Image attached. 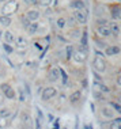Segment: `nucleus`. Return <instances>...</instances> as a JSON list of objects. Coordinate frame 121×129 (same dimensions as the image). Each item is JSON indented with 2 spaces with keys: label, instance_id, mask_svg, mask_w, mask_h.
I'll return each mask as SVG.
<instances>
[{
  "label": "nucleus",
  "instance_id": "nucleus-10",
  "mask_svg": "<svg viewBox=\"0 0 121 129\" xmlns=\"http://www.w3.org/2000/svg\"><path fill=\"white\" fill-rule=\"evenodd\" d=\"M98 34L102 37H109L110 36V29L108 25H103V26H98Z\"/></svg>",
  "mask_w": 121,
  "mask_h": 129
},
{
  "label": "nucleus",
  "instance_id": "nucleus-32",
  "mask_svg": "<svg viewBox=\"0 0 121 129\" xmlns=\"http://www.w3.org/2000/svg\"><path fill=\"white\" fill-rule=\"evenodd\" d=\"M29 22H30V20H29V19H27V18H26V19H25V18H23V26H25V27H27V26H29V25H30V23H29Z\"/></svg>",
  "mask_w": 121,
  "mask_h": 129
},
{
  "label": "nucleus",
  "instance_id": "nucleus-6",
  "mask_svg": "<svg viewBox=\"0 0 121 129\" xmlns=\"http://www.w3.org/2000/svg\"><path fill=\"white\" fill-rule=\"evenodd\" d=\"M14 42H15V46L18 48V49H26L27 46H29V41L26 40L25 37H16L15 40H14Z\"/></svg>",
  "mask_w": 121,
  "mask_h": 129
},
{
  "label": "nucleus",
  "instance_id": "nucleus-35",
  "mask_svg": "<svg viewBox=\"0 0 121 129\" xmlns=\"http://www.w3.org/2000/svg\"><path fill=\"white\" fill-rule=\"evenodd\" d=\"M4 2H7V0H0V3H4Z\"/></svg>",
  "mask_w": 121,
  "mask_h": 129
},
{
  "label": "nucleus",
  "instance_id": "nucleus-14",
  "mask_svg": "<svg viewBox=\"0 0 121 129\" xmlns=\"http://www.w3.org/2000/svg\"><path fill=\"white\" fill-rule=\"evenodd\" d=\"M80 96H82L80 91H75V92H72L71 95H70V102H71V103H76L80 99Z\"/></svg>",
  "mask_w": 121,
  "mask_h": 129
},
{
  "label": "nucleus",
  "instance_id": "nucleus-15",
  "mask_svg": "<svg viewBox=\"0 0 121 129\" xmlns=\"http://www.w3.org/2000/svg\"><path fill=\"white\" fill-rule=\"evenodd\" d=\"M117 53H120V48L118 46H109L106 49V54L108 56H114Z\"/></svg>",
  "mask_w": 121,
  "mask_h": 129
},
{
  "label": "nucleus",
  "instance_id": "nucleus-23",
  "mask_svg": "<svg viewBox=\"0 0 121 129\" xmlns=\"http://www.w3.org/2000/svg\"><path fill=\"white\" fill-rule=\"evenodd\" d=\"M102 114L105 117H108V118H112L113 117V111L110 110V109H108V107H105V109L102 110Z\"/></svg>",
  "mask_w": 121,
  "mask_h": 129
},
{
  "label": "nucleus",
  "instance_id": "nucleus-1",
  "mask_svg": "<svg viewBox=\"0 0 121 129\" xmlns=\"http://www.w3.org/2000/svg\"><path fill=\"white\" fill-rule=\"evenodd\" d=\"M18 8H19V3L16 2V0H10V2H7L6 4L3 6L2 12H3V15L11 16L12 14H15L18 11Z\"/></svg>",
  "mask_w": 121,
  "mask_h": 129
},
{
  "label": "nucleus",
  "instance_id": "nucleus-2",
  "mask_svg": "<svg viewBox=\"0 0 121 129\" xmlns=\"http://www.w3.org/2000/svg\"><path fill=\"white\" fill-rule=\"evenodd\" d=\"M74 18H75V20H76L78 23L84 25V23L87 22V10H86V8L76 10V11L74 12Z\"/></svg>",
  "mask_w": 121,
  "mask_h": 129
},
{
  "label": "nucleus",
  "instance_id": "nucleus-13",
  "mask_svg": "<svg viewBox=\"0 0 121 129\" xmlns=\"http://www.w3.org/2000/svg\"><path fill=\"white\" fill-rule=\"evenodd\" d=\"M120 15H121V7H118V6L112 7V18L113 19H118Z\"/></svg>",
  "mask_w": 121,
  "mask_h": 129
},
{
  "label": "nucleus",
  "instance_id": "nucleus-31",
  "mask_svg": "<svg viewBox=\"0 0 121 129\" xmlns=\"http://www.w3.org/2000/svg\"><path fill=\"white\" fill-rule=\"evenodd\" d=\"M23 2H25L26 4H30V6H33V4H36V3H37V0H23Z\"/></svg>",
  "mask_w": 121,
  "mask_h": 129
},
{
  "label": "nucleus",
  "instance_id": "nucleus-20",
  "mask_svg": "<svg viewBox=\"0 0 121 129\" xmlns=\"http://www.w3.org/2000/svg\"><path fill=\"white\" fill-rule=\"evenodd\" d=\"M11 114V111H10V109H7V107H2L0 109V117H4V118H7Z\"/></svg>",
  "mask_w": 121,
  "mask_h": 129
},
{
  "label": "nucleus",
  "instance_id": "nucleus-22",
  "mask_svg": "<svg viewBox=\"0 0 121 129\" xmlns=\"http://www.w3.org/2000/svg\"><path fill=\"white\" fill-rule=\"evenodd\" d=\"M72 53H74V48L72 46H67V50H65V57L70 60V58H72Z\"/></svg>",
  "mask_w": 121,
  "mask_h": 129
},
{
  "label": "nucleus",
  "instance_id": "nucleus-24",
  "mask_svg": "<svg viewBox=\"0 0 121 129\" xmlns=\"http://www.w3.org/2000/svg\"><path fill=\"white\" fill-rule=\"evenodd\" d=\"M37 3L42 7H49L52 4V0H37Z\"/></svg>",
  "mask_w": 121,
  "mask_h": 129
},
{
  "label": "nucleus",
  "instance_id": "nucleus-4",
  "mask_svg": "<svg viewBox=\"0 0 121 129\" xmlns=\"http://www.w3.org/2000/svg\"><path fill=\"white\" fill-rule=\"evenodd\" d=\"M72 57H74V60L76 62H84L86 60H87V53H86V49H83V48H80L79 50H75L74 53H72Z\"/></svg>",
  "mask_w": 121,
  "mask_h": 129
},
{
  "label": "nucleus",
  "instance_id": "nucleus-34",
  "mask_svg": "<svg viewBox=\"0 0 121 129\" xmlns=\"http://www.w3.org/2000/svg\"><path fill=\"white\" fill-rule=\"evenodd\" d=\"M117 84L121 86V75H118V78H117Z\"/></svg>",
  "mask_w": 121,
  "mask_h": 129
},
{
  "label": "nucleus",
  "instance_id": "nucleus-18",
  "mask_svg": "<svg viewBox=\"0 0 121 129\" xmlns=\"http://www.w3.org/2000/svg\"><path fill=\"white\" fill-rule=\"evenodd\" d=\"M3 37H4L6 42H8V44L14 42V40H15V37H14V34L11 33V31H6V33L3 34Z\"/></svg>",
  "mask_w": 121,
  "mask_h": 129
},
{
  "label": "nucleus",
  "instance_id": "nucleus-25",
  "mask_svg": "<svg viewBox=\"0 0 121 129\" xmlns=\"http://www.w3.org/2000/svg\"><path fill=\"white\" fill-rule=\"evenodd\" d=\"M3 49H4L6 52H7V53H12V52H14V48H11V46H10V44L8 42H6V44H3Z\"/></svg>",
  "mask_w": 121,
  "mask_h": 129
},
{
  "label": "nucleus",
  "instance_id": "nucleus-8",
  "mask_svg": "<svg viewBox=\"0 0 121 129\" xmlns=\"http://www.w3.org/2000/svg\"><path fill=\"white\" fill-rule=\"evenodd\" d=\"M58 75H60V71H58V68H52L50 71H49V75H48V78H49L50 82H57Z\"/></svg>",
  "mask_w": 121,
  "mask_h": 129
},
{
  "label": "nucleus",
  "instance_id": "nucleus-36",
  "mask_svg": "<svg viewBox=\"0 0 121 129\" xmlns=\"http://www.w3.org/2000/svg\"><path fill=\"white\" fill-rule=\"evenodd\" d=\"M0 103H2V94H0Z\"/></svg>",
  "mask_w": 121,
  "mask_h": 129
},
{
  "label": "nucleus",
  "instance_id": "nucleus-17",
  "mask_svg": "<svg viewBox=\"0 0 121 129\" xmlns=\"http://www.w3.org/2000/svg\"><path fill=\"white\" fill-rule=\"evenodd\" d=\"M26 29H27V31H29L30 34H34L37 30H38V23H37V22H32L29 26L26 27Z\"/></svg>",
  "mask_w": 121,
  "mask_h": 129
},
{
  "label": "nucleus",
  "instance_id": "nucleus-5",
  "mask_svg": "<svg viewBox=\"0 0 121 129\" xmlns=\"http://www.w3.org/2000/svg\"><path fill=\"white\" fill-rule=\"evenodd\" d=\"M56 88L54 87H46V88H44V91H42V95H41V98H42V101H49L52 99L54 95H56Z\"/></svg>",
  "mask_w": 121,
  "mask_h": 129
},
{
  "label": "nucleus",
  "instance_id": "nucleus-12",
  "mask_svg": "<svg viewBox=\"0 0 121 129\" xmlns=\"http://www.w3.org/2000/svg\"><path fill=\"white\" fill-rule=\"evenodd\" d=\"M70 7L75 10H80V8H84V3H83V0H72L70 3Z\"/></svg>",
  "mask_w": 121,
  "mask_h": 129
},
{
  "label": "nucleus",
  "instance_id": "nucleus-3",
  "mask_svg": "<svg viewBox=\"0 0 121 129\" xmlns=\"http://www.w3.org/2000/svg\"><path fill=\"white\" fill-rule=\"evenodd\" d=\"M94 68H95V71L97 72H105V69H106V62L105 60L102 58V56H99V54H97V57L94 58Z\"/></svg>",
  "mask_w": 121,
  "mask_h": 129
},
{
  "label": "nucleus",
  "instance_id": "nucleus-21",
  "mask_svg": "<svg viewBox=\"0 0 121 129\" xmlns=\"http://www.w3.org/2000/svg\"><path fill=\"white\" fill-rule=\"evenodd\" d=\"M65 23H67L65 18H58V19H57V27H58V29H64V27H65Z\"/></svg>",
  "mask_w": 121,
  "mask_h": 129
},
{
  "label": "nucleus",
  "instance_id": "nucleus-39",
  "mask_svg": "<svg viewBox=\"0 0 121 129\" xmlns=\"http://www.w3.org/2000/svg\"><path fill=\"white\" fill-rule=\"evenodd\" d=\"M120 30H121V26H120Z\"/></svg>",
  "mask_w": 121,
  "mask_h": 129
},
{
  "label": "nucleus",
  "instance_id": "nucleus-9",
  "mask_svg": "<svg viewBox=\"0 0 121 129\" xmlns=\"http://www.w3.org/2000/svg\"><path fill=\"white\" fill-rule=\"evenodd\" d=\"M109 29H110V36L117 37L120 34V25H118V23L112 22V23H110V26H109Z\"/></svg>",
  "mask_w": 121,
  "mask_h": 129
},
{
  "label": "nucleus",
  "instance_id": "nucleus-11",
  "mask_svg": "<svg viewBox=\"0 0 121 129\" xmlns=\"http://www.w3.org/2000/svg\"><path fill=\"white\" fill-rule=\"evenodd\" d=\"M3 94H4L6 98H8V99H14V98H15V90H14L11 86L7 87L4 91H3Z\"/></svg>",
  "mask_w": 121,
  "mask_h": 129
},
{
  "label": "nucleus",
  "instance_id": "nucleus-26",
  "mask_svg": "<svg viewBox=\"0 0 121 129\" xmlns=\"http://www.w3.org/2000/svg\"><path fill=\"white\" fill-rule=\"evenodd\" d=\"M110 106L113 107V109H114L117 113H120L121 114V105H118V103H116V102H112L110 103Z\"/></svg>",
  "mask_w": 121,
  "mask_h": 129
},
{
  "label": "nucleus",
  "instance_id": "nucleus-37",
  "mask_svg": "<svg viewBox=\"0 0 121 129\" xmlns=\"http://www.w3.org/2000/svg\"><path fill=\"white\" fill-rule=\"evenodd\" d=\"M2 36H3V34H2V33H0V37H2Z\"/></svg>",
  "mask_w": 121,
  "mask_h": 129
},
{
  "label": "nucleus",
  "instance_id": "nucleus-30",
  "mask_svg": "<svg viewBox=\"0 0 121 129\" xmlns=\"http://www.w3.org/2000/svg\"><path fill=\"white\" fill-rule=\"evenodd\" d=\"M97 25H98V26H103V25H108V22H106L105 19H98V20H97Z\"/></svg>",
  "mask_w": 121,
  "mask_h": 129
},
{
  "label": "nucleus",
  "instance_id": "nucleus-38",
  "mask_svg": "<svg viewBox=\"0 0 121 129\" xmlns=\"http://www.w3.org/2000/svg\"><path fill=\"white\" fill-rule=\"evenodd\" d=\"M0 68H2V64H0Z\"/></svg>",
  "mask_w": 121,
  "mask_h": 129
},
{
  "label": "nucleus",
  "instance_id": "nucleus-27",
  "mask_svg": "<svg viewBox=\"0 0 121 129\" xmlns=\"http://www.w3.org/2000/svg\"><path fill=\"white\" fill-rule=\"evenodd\" d=\"M112 128H121V118H116L114 122L112 124Z\"/></svg>",
  "mask_w": 121,
  "mask_h": 129
},
{
  "label": "nucleus",
  "instance_id": "nucleus-28",
  "mask_svg": "<svg viewBox=\"0 0 121 129\" xmlns=\"http://www.w3.org/2000/svg\"><path fill=\"white\" fill-rule=\"evenodd\" d=\"M19 101L20 102H25V99H26V95H25V92H23V90H19Z\"/></svg>",
  "mask_w": 121,
  "mask_h": 129
},
{
  "label": "nucleus",
  "instance_id": "nucleus-33",
  "mask_svg": "<svg viewBox=\"0 0 121 129\" xmlns=\"http://www.w3.org/2000/svg\"><path fill=\"white\" fill-rule=\"evenodd\" d=\"M75 22H76V20H75V18H70V19H68V23H70V25L72 26V25H74V23Z\"/></svg>",
  "mask_w": 121,
  "mask_h": 129
},
{
  "label": "nucleus",
  "instance_id": "nucleus-16",
  "mask_svg": "<svg viewBox=\"0 0 121 129\" xmlns=\"http://www.w3.org/2000/svg\"><path fill=\"white\" fill-rule=\"evenodd\" d=\"M0 23H2L3 26H10L11 25V18L10 16H7V15H0Z\"/></svg>",
  "mask_w": 121,
  "mask_h": 129
},
{
  "label": "nucleus",
  "instance_id": "nucleus-19",
  "mask_svg": "<svg viewBox=\"0 0 121 129\" xmlns=\"http://www.w3.org/2000/svg\"><path fill=\"white\" fill-rule=\"evenodd\" d=\"M80 45L83 46V49H86L87 46V31H83V36H82V40H80Z\"/></svg>",
  "mask_w": 121,
  "mask_h": 129
},
{
  "label": "nucleus",
  "instance_id": "nucleus-29",
  "mask_svg": "<svg viewBox=\"0 0 121 129\" xmlns=\"http://www.w3.org/2000/svg\"><path fill=\"white\" fill-rule=\"evenodd\" d=\"M58 71H60V75H61V78H63V82L67 83V75H65V72L63 71V69H58Z\"/></svg>",
  "mask_w": 121,
  "mask_h": 129
},
{
  "label": "nucleus",
  "instance_id": "nucleus-40",
  "mask_svg": "<svg viewBox=\"0 0 121 129\" xmlns=\"http://www.w3.org/2000/svg\"><path fill=\"white\" fill-rule=\"evenodd\" d=\"M120 18H121V15H120Z\"/></svg>",
  "mask_w": 121,
  "mask_h": 129
},
{
  "label": "nucleus",
  "instance_id": "nucleus-7",
  "mask_svg": "<svg viewBox=\"0 0 121 129\" xmlns=\"http://www.w3.org/2000/svg\"><path fill=\"white\" fill-rule=\"evenodd\" d=\"M40 11L38 10H30V11H27L26 14V18L30 20V22H37V20L40 19Z\"/></svg>",
  "mask_w": 121,
  "mask_h": 129
}]
</instances>
